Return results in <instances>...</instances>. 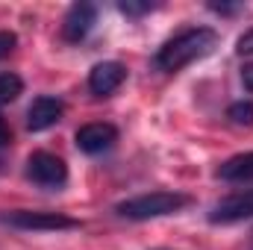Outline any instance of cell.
Listing matches in <instances>:
<instances>
[{
  "label": "cell",
  "mask_w": 253,
  "mask_h": 250,
  "mask_svg": "<svg viewBox=\"0 0 253 250\" xmlns=\"http://www.w3.org/2000/svg\"><path fill=\"white\" fill-rule=\"evenodd\" d=\"M218 44V33L212 27H191V30H183L177 33L174 39H168L159 50H156V59L153 65L165 74H177L183 71L186 65L197 62L203 56H209Z\"/></svg>",
  "instance_id": "6da1fadb"
},
{
  "label": "cell",
  "mask_w": 253,
  "mask_h": 250,
  "mask_svg": "<svg viewBox=\"0 0 253 250\" xmlns=\"http://www.w3.org/2000/svg\"><path fill=\"white\" fill-rule=\"evenodd\" d=\"M183 206H189V197L180 191H150V194H138L121 200L115 206V212L126 221H150V218H162V215H174Z\"/></svg>",
  "instance_id": "7a4b0ae2"
},
{
  "label": "cell",
  "mask_w": 253,
  "mask_h": 250,
  "mask_svg": "<svg viewBox=\"0 0 253 250\" xmlns=\"http://www.w3.org/2000/svg\"><path fill=\"white\" fill-rule=\"evenodd\" d=\"M0 224L18 227V230H33V233H56V230H77L80 227V221L68 218L62 212H30V209L3 212Z\"/></svg>",
  "instance_id": "3957f363"
},
{
  "label": "cell",
  "mask_w": 253,
  "mask_h": 250,
  "mask_svg": "<svg viewBox=\"0 0 253 250\" xmlns=\"http://www.w3.org/2000/svg\"><path fill=\"white\" fill-rule=\"evenodd\" d=\"M27 180H33L42 188H62L68 183V165L59 156L39 150L27 159Z\"/></svg>",
  "instance_id": "277c9868"
},
{
  "label": "cell",
  "mask_w": 253,
  "mask_h": 250,
  "mask_svg": "<svg viewBox=\"0 0 253 250\" xmlns=\"http://www.w3.org/2000/svg\"><path fill=\"white\" fill-rule=\"evenodd\" d=\"M248 218H253V188L236 191V194L218 200L209 212L212 224H239V221H248Z\"/></svg>",
  "instance_id": "5b68a950"
},
{
  "label": "cell",
  "mask_w": 253,
  "mask_h": 250,
  "mask_svg": "<svg viewBox=\"0 0 253 250\" xmlns=\"http://www.w3.org/2000/svg\"><path fill=\"white\" fill-rule=\"evenodd\" d=\"M97 24V6L94 3H74L62 21V39L65 42H83Z\"/></svg>",
  "instance_id": "8992f818"
},
{
  "label": "cell",
  "mask_w": 253,
  "mask_h": 250,
  "mask_svg": "<svg viewBox=\"0 0 253 250\" xmlns=\"http://www.w3.org/2000/svg\"><path fill=\"white\" fill-rule=\"evenodd\" d=\"M65 115V103L59 97H50V94H42V97H36L33 103H30V109H27V126L33 129V132H44V129H50V126H56L62 121Z\"/></svg>",
  "instance_id": "52a82bcc"
},
{
  "label": "cell",
  "mask_w": 253,
  "mask_h": 250,
  "mask_svg": "<svg viewBox=\"0 0 253 250\" xmlns=\"http://www.w3.org/2000/svg\"><path fill=\"white\" fill-rule=\"evenodd\" d=\"M126 80V68L121 62H100L91 68L88 74V91L94 97H109L112 91H118Z\"/></svg>",
  "instance_id": "ba28073f"
},
{
  "label": "cell",
  "mask_w": 253,
  "mask_h": 250,
  "mask_svg": "<svg viewBox=\"0 0 253 250\" xmlns=\"http://www.w3.org/2000/svg\"><path fill=\"white\" fill-rule=\"evenodd\" d=\"M77 147L83 150V153H88V156H94V153H103V150H109L115 141H118V129L112 124H85L77 129Z\"/></svg>",
  "instance_id": "9c48e42d"
},
{
  "label": "cell",
  "mask_w": 253,
  "mask_h": 250,
  "mask_svg": "<svg viewBox=\"0 0 253 250\" xmlns=\"http://www.w3.org/2000/svg\"><path fill=\"white\" fill-rule=\"evenodd\" d=\"M218 180H224V183H251L253 180V150L230 156L218 168Z\"/></svg>",
  "instance_id": "30bf717a"
},
{
  "label": "cell",
  "mask_w": 253,
  "mask_h": 250,
  "mask_svg": "<svg viewBox=\"0 0 253 250\" xmlns=\"http://www.w3.org/2000/svg\"><path fill=\"white\" fill-rule=\"evenodd\" d=\"M24 91V83L18 74H0V106L18 100V94Z\"/></svg>",
  "instance_id": "8fae6325"
},
{
  "label": "cell",
  "mask_w": 253,
  "mask_h": 250,
  "mask_svg": "<svg viewBox=\"0 0 253 250\" xmlns=\"http://www.w3.org/2000/svg\"><path fill=\"white\" fill-rule=\"evenodd\" d=\"M227 118L236 126H253V103H248V100L233 103V106L227 109Z\"/></svg>",
  "instance_id": "7c38bea8"
},
{
  "label": "cell",
  "mask_w": 253,
  "mask_h": 250,
  "mask_svg": "<svg viewBox=\"0 0 253 250\" xmlns=\"http://www.w3.org/2000/svg\"><path fill=\"white\" fill-rule=\"evenodd\" d=\"M118 9L129 15V18H138V15H147L150 9H156V3H138V0H121Z\"/></svg>",
  "instance_id": "4fadbf2b"
},
{
  "label": "cell",
  "mask_w": 253,
  "mask_h": 250,
  "mask_svg": "<svg viewBox=\"0 0 253 250\" xmlns=\"http://www.w3.org/2000/svg\"><path fill=\"white\" fill-rule=\"evenodd\" d=\"M236 53H239V56H253V27L239 36V42H236Z\"/></svg>",
  "instance_id": "5bb4252c"
},
{
  "label": "cell",
  "mask_w": 253,
  "mask_h": 250,
  "mask_svg": "<svg viewBox=\"0 0 253 250\" xmlns=\"http://www.w3.org/2000/svg\"><path fill=\"white\" fill-rule=\"evenodd\" d=\"M15 44H18V36L9 33V30H3V33H0V59L9 56V53L15 50Z\"/></svg>",
  "instance_id": "9a60e30c"
},
{
  "label": "cell",
  "mask_w": 253,
  "mask_h": 250,
  "mask_svg": "<svg viewBox=\"0 0 253 250\" xmlns=\"http://www.w3.org/2000/svg\"><path fill=\"white\" fill-rule=\"evenodd\" d=\"M209 9L218 12V15H233V12L242 9V3H209Z\"/></svg>",
  "instance_id": "2e32d148"
},
{
  "label": "cell",
  "mask_w": 253,
  "mask_h": 250,
  "mask_svg": "<svg viewBox=\"0 0 253 250\" xmlns=\"http://www.w3.org/2000/svg\"><path fill=\"white\" fill-rule=\"evenodd\" d=\"M9 141H12V129H9V124L0 118V147H6Z\"/></svg>",
  "instance_id": "e0dca14e"
},
{
  "label": "cell",
  "mask_w": 253,
  "mask_h": 250,
  "mask_svg": "<svg viewBox=\"0 0 253 250\" xmlns=\"http://www.w3.org/2000/svg\"><path fill=\"white\" fill-rule=\"evenodd\" d=\"M242 80H245V88H251V91H253V62L245 65V71H242Z\"/></svg>",
  "instance_id": "ac0fdd59"
}]
</instances>
